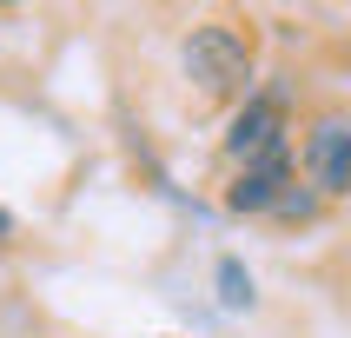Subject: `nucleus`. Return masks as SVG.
Masks as SVG:
<instances>
[{"label":"nucleus","mask_w":351,"mask_h":338,"mask_svg":"<svg viewBox=\"0 0 351 338\" xmlns=\"http://www.w3.org/2000/svg\"><path fill=\"white\" fill-rule=\"evenodd\" d=\"M305 173L318 193H351V113H325L305 133Z\"/></svg>","instance_id":"obj_3"},{"label":"nucleus","mask_w":351,"mask_h":338,"mask_svg":"<svg viewBox=\"0 0 351 338\" xmlns=\"http://www.w3.org/2000/svg\"><path fill=\"white\" fill-rule=\"evenodd\" d=\"M272 213H278V219H312V213H318V193H298V186H285Z\"/></svg>","instance_id":"obj_6"},{"label":"nucleus","mask_w":351,"mask_h":338,"mask_svg":"<svg viewBox=\"0 0 351 338\" xmlns=\"http://www.w3.org/2000/svg\"><path fill=\"white\" fill-rule=\"evenodd\" d=\"M226 153H232V166L245 173V166H265V159L285 153V99L278 93H258L239 106L232 133H226Z\"/></svg>","instance_id":"obj_2"},{"label":"nucleus","mask_w":351,"mask_h":338,"mask_svg":"<svg viewBox=\"0 0 351 338\" xmlns=\"http://www.w3.org/2000/svg\"><path fill=\"white\" fill-rule=\"evenodd\" d=\"M7 232H14V219H7V213H0V239H7Z\"/></svg>","instance_id":"obj_7"},{"label":"nucleus","mask_w":351,"mask_h":338,"mask_svg":"<svg viewBox=\"0 0 351 338\" xmlns=\"http://www.w3.org/2000/svg\"><path fill=\"white\" fill-rule=\"evenodd\" d=\"M186 73H193L206 93H232V86H245V80H252V47H245V34L226 27V20L193 27V40H186Z\"/></svg>","instance_id":"obj_1"},{"label":"nucleus","mask_w":351,"mask_h":338,"mask_svg":"<svg viewBox=\"0 0 351 338\" xmlns=\"http://www.w3.org/2000/svg\"><path fill=\"white\" fill-rule=\"evenodd\" d=\"M219 298H226L232 312H245V305H252V272H245L239 258H219Z\"/></svg>","instance_id":"obj_5"},{"label":"nucleus","mask_w":351,"mask_h":338,"mask_svg":"<svg viewBox=\"0 0 351 338\" xmlns=\"http://www.w3.org/2000/svg\"><path fill=\"white\" fill-rule=\"evenodd\" d=\"M285 186H292V153L265 159V166H245V173L232 179V193H226V206H232V213H272Z\"/></svg>","instance_id":"obj_4"}]
</instances>
